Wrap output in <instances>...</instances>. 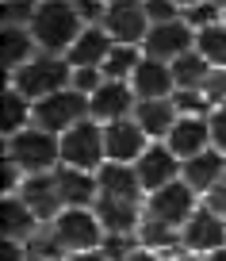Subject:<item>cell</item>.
<instances>
[{"mask_svg": "<svg viewBox=\"0 0 226 261\" xmlns=\"http://www.w3.org/2000/svg\"><path fill=\"white\" fill-rule=\"evenodd\" d=\"M69 77H73V69H69L65 58L39 54V58H31L23 69L8 73V85H12V89H19L35 104V100H46V96H54V92L69 89Z\"/></svg>", "mask_w": 226, "mask_h": 261, "instance_id": "obj_3", "label": "cell"}, {"mask_svg": "<svg viewBox=\"0 0 226 261\" xmlns=\"http://www.w3.org/2000/svg\"><path fill=\"white\" fill-rule=\"evenodd\" d=\"M96 180H100V196L107 200H127V204H138L142 200V180H138V169L134 165H123V162H104L96 169Z\"/></svg>", "mask_w": 226, "mask_h": 261, "instance_id": "obj_18", "label": "cell"}, {"mask_svg": "<svg viewBox=\"0 0 226 261\" xmlns=\"http://www.w3.org/2000/svg\"><path fill=\"white\" fill-rule=\"evenodd\" d=\"M65 261H111L104 250H84V253H69Z\"/></svg>", "mask_w": 226, "mask_h": 261, "instance_id": "obj_39", "label": "cell"}, {"mask_svg": "<svg viewBox=\"0 0 226 261\" xmlns=\"http://www.w3.org/2000/svg\"><path fill=\"white\" fill-rule=\"evenodd\" d=\"M31 39L39 46V54L50 58H65L73 50V42L81 39L84 31V19L77 16L73 0H39V8L31 16Z\"/></svg>", "mask_w": 226, "mask_h": 261, "instance_id": "obj_1", "label": "cell"}, {"mask_svg": "<svg viewBox=\"0 0 226 261\" xmlns=\"http://www.w3.org/2000/svg\"><path fill=\"white\" fill-rule=\"evenodd\" d=\"M180 246H184L188 253H211V250H222L226 246V219H218L215 212H207V207H195L192 219L180 227Z\"/></svg>", "mask_w": 226, "mask_h": 261, "instance_id": "obj_10", "label": "cell"}, {"mask_svg": "<svg viewBox=\"0 0 226 261\" xmlns=\"http://www.w3.org/2000/svg\"><path fill=\"white\" fill-rule=\"evenodd\" d=\"M31 261H42V257H31Z\"/></svg>", "mask_w": 226, "mask_h": 261, "instance_id": "obj_45", "label": "cell"}, {"mask_svg": "<svg viewBox=\"0 0 226 261\" xmlns=\"http://www.w3.org/2000/svg\"><path fill=\"white\" fill-rule=\"evenodd\" d=\"M92 212H96L104 234H134L138 238V227H142V204H127V200H107V196H100Z\"/></svg>", "mask_w": 226, "mask_h": 261, "instance_id": "obj_20", "label": "cell"}, {"mask_svg": "<svg viewBox=\"0 0 226 261\" xmlns=\"http://www.w3.org/2000/svg\"><path fill=\"white\" fill-rule=\"evenodd\" d=\"M207 127H211V146H215L218 154H226V104L222 108H211Z\"/></svg>", "mask_w": 226, "mask_h": 261, "instance_id": "obj_34", "label": "cell"}, {"mask_svg": "<svg viewBox=\"0 0 226 261\" xmlns=\"http://www.w3.org/2000/svg\"><path fill=\"white\" fill-rule=\"evenodd\" d=\"M111 46L115 42H111V35H107L104 27H84L81 39L73 42V50L65 54V62H69V69H100Z\"/></svg>", "mask_w": 226, "mask_h": 261, "instance_id": "obj_22", "label": "cell"}, {"mask_svg": "<svg viewBox=\"0 0 226 261\" xmlns=\"http://www.w3.org/2000/svg\"><path fill=\"white\" fill-rule=\"evenodd\" d=\"M215 4H218V8H222V12H226V0H215Z\"/></svg>", "mask_w": 226, "mask_h": 261, "instance_id": "obj_43", "label": "cell"}, {"mask_svg": "<svg viewBox=\"0 0 226 261\" xmlns=\"http://www.w3.org/2000/svg\"><path fill=\"white\" fill-rule=\"evenodd\" d=\"M0 42H4V46H0V58H4V69H8V73H16L31 58H39V46H35L27 27H4V39Z\"/></svg>", "mask_w": 226, "mask_h": 261, "instance_id": "obj_24", "label": "cell"}, {"mask_svg": "<svg viewBox=\"0 0 226 261\" xmlns=\"http://www.w3.org/2000/svg\"><path fill=\"white\" fill-rule=\"evenodd\" d=\"M138 108V96L134 89H130V81H104L96 92L89 96V115L96 123H115V119H127V115H134Z\"/></svg>", "mask_w": 226, "mask_h": 261, "instance_id": "obj_11", "label": "cell"}, {"mask_svg": "<svg viewBox=\"0 0 226 261\" xmlns=\"http://www.w3.org/2000/svg\"><path fill=\"white\" fill-rule=\"evenodd\" d=\"M142 8H146L150 27H154V23H173V19H180V8L173 4V0H142Z\"/></svg>", "mask_w": 226, "mask_h": 261, "instance_id": "obj_32", "label": "cell"}, {"mask_svg": "<svg viewBox=\"0 0 226 261\" xmlns=\"http://www.w3.org/2000/svg\"><path fill=\"white\" fill-rule=\"evenodd\" d=\"M200 207V196L184 185V180H173V185L157 188V192H146V219L169 223V227H184L192 219V212Z\"/></svg>", "mask_w": 226, "mask_h": 261, "instance_id": "obj_7", "label": "cell"}, {"mask_svg": "<svg viewBox=\"0 0 226 261\" xmlns=\"http://www.w3.org/2000/svg\"><path fill=\"white\" fill-rule=\"evenodd\" d=\"M173 69V81H177V89H203L211 77V65L203 62L200 50H188V54H180L177 62H169Z\"/></svg>", "mask_w": 226, "mask_h": 261, "instance_id": "obj_26", "label": "cell"}, {"mask_svg": "<svg viewBox=\"0 0 226 261\" xmlns=\"http://www.w3.org/2000/svg\"><path fill=\"white\" fill-rule=\"evenodd\" d=\"M142 46H123V42H115L111 50H107V58H104V77L107 81H130L134 77V69L142 65Z\"/></svg>", "mask_w": 226, "mask_h": 261, "instance_id": "obj_27", "label": "cell"}, {"mask_svg": "<svg viewBox=\"0 0 226 261\" xmlns=\"http://www.w3.org/2000/svg\"><path fill=\"white\" fill-rule=\"evenodd\" d=\"M104 4H111V0H104Z\"/></svg>", "mask_w": 226, "mask_h": 261, "instance_id": "obj_46", "label": "cell"}, {"mask_svg": "<svg viewBox=\"0 0 226 261\" xmlns=\"http://www.w3.org/2000/svg\"><path fill=\"white\" fill-rule=\"evenodd\" d=\"M4 261H31V250H27V242L4 238Z\"/></svg>", "mask_w": 226, "mask_h": 261, "instance_id": "obj_37", "label": "cell"}, {"mask_svg": "<svg viewBox=\"0 0 226 261\" xmlns=\"http://www.w3.org/2000/svg\"><path fill=\"white\" fill-rule=\"evenodd\" d=\"M177 119H180V112L173 104V96L169 100H138V108H134V123L146 130L150 142H165Z\"/></svg>", "mask_w": 226, "mask_h": 261, "instance_id": "obj_21", "label": "cell"}, {"mask_svg": "<svg viewBox=\"0 0 226 261\" xmlns=\"http://www.w3.org/2000/svg\"><path fill=\"white\" fill-rule=\"evenodd\" d=\"M222 23H226V12H222Z\"/></svg>", "mask_w": 226, "mask_h": 261, "instance_id": "obj_44", "label": "cell"}, {"mask_svg": "<svg viewBox=\"0 0 226 261\" xmlns=\"http://www.w3.org/2000/svg\"><path fill=\"white\" fill-rule=\"evenodd\" d=\"M180 19H184L192 31H207V27L222 23V8H218L215 0H203V4H192V8L180 12Z\"/></svg>", "mask_w": 226, "mask_h": 261, "instance_id": "obj_30", "label": "cell"}, {"mask_svg": "<svg viewBox=\"0 0 226 261\" xmlns=\"http://www.w3.org/2000/svg\"><path fill=\"white\" fill-rule=\"evenodd\" d=\"M138 242H142L146 250H154V253H165V250H173V246H180V230L169 227V223H157V219H146L142 215Z\"/></svg>", "mask_w": 226, "mask_h": 261, "instance_id": "obj_29", "label": "cell"}, {"mask_svg": "<svg viewBox=\"0 0 226 261\" xmlns=\"http://www.w3.org/2000/svg\"><path fill=\"white\" fill-rule=\"evenodd\" d=\"M180 180H184L195 196H207L215 185L226 180V154H218V150L211 146V150H203V154L188 158V162L180 165Z\"/></svg>", "mask_w": 226, "mask_h": 261, "instance_id": "obj_15", "label": "cell"}, {"mask_svg": "<svg viewBox=\"0 0 226 261\" xmlns=\"http://www.w3.org/2000/svg\"><path fill=\"white\" fill-rule=\"evenodd\" d=\"M200 200H203V207H207V212H215L218 219H226V180H222V185H215L207 196H200Z\"/></svg>", "mask_w": 226, "mask_h": 261, "instance_id": "obj_36", "label": "cell"}, {"mask_svg": "<svg viewBox=\"0 0 226 261\" xmlns=\"http://www.w3.org/2000/svg\"><path fill=\"white\" fill-rule=\"evenodd\" d=\"M0 227H4V238H16V242H31V234H39V215L19 200V196H4L0 204Z\"/></svg>", "mask_w": 226, "mask_h": 261, "instance_id": "obj_23", "label": "cell"}, {"mask_svg": "<svg viewBox=\"0 0 226 261\" xmlns=\"http://www.w3.org/2000/svg\"><path fill=\"white\" fill-rule=\"evenodd\" d=\"M195 50V31L184 19H173V23H154L150 35L142 39V54L157 58V62H177L180 54Z\"/></svg>", "mask_w": 226, "mask_h": 261, "instance_id": "obj_9", "label": "cell"}, {"mask_svg": "<svg viewBox=\"0 0 226 261\" xmlns=\"http://www.w3.org/2000/svg\"><path fill=\"white\" fill-rule=\"evenodd\" d=\"M35 127V104L23 96L19 89H4V139H12V135H19V130Z\"/></svg>", "mask_w": 226, "mask_h": 261, "instance_id": "obj_25", "label": "cell"}, {"mask_svg": "<svg viewBox=\"0 0 226 261\" xmlns=\"http://www.w3.org/2000/svg\"><path fill=\"white\" fill-rule=\"evenodd\" d=\"M173 261H203L200 253H180V257H173Z\"/></svg>", "mask_w": 226, "mask_h": 261, "instance_id": "obj_42", "label": "cell"}, {"mask_svg": "<svg viewBox=\"0 0 226 261\" xmlns=\"http://www.w3.org/2000/svg\"><path fill=\"white\" fill-rule=\"evenodd\" d=\"M104 162H107L104 123L84 119V123H77V127H69V130L62 135V165H69V169H84V173H96Z\"/></svg>", "mask_w": 226, "mask_h": 261, "instance_id": "obj_4", "label": "cell"}, {"mask_svg": "<svg viewBox=\"0 0 226 261\" xmlns=\"http://www.w3.org/2000/svg\"><path fill=\"white\" fill-rule=\"evenodd\" d=\"M130 89H134L138 100H169L177 92V81H173L169 62H157V58H142V65L130 77Z\"/></svg>", "mask_w": 226, "mask_h": 261, "instance_id": "obj_19", "label": "cell"}, {"mask_svg": "<svg viewBox=\"0 0 226 261\" xmlns=\"http://www.w3.org/2000/svg\"><path fill=\"white\" fill-rule=\"evenodd\" d=\"M92 119L89 115V96L77 89H62L54 92V96L46 100H35V127L50 130V135H58L62 139L69 127H77V123Z\"/></svg>", "mask_w": 226, "mask_h": 261, "instance_id": "obj_5", "label": "cell"}, {"mask_svg": "<svg viewBox=\"0 0 226 261\" xmlns=\"http://www.w3.org/2000/svg\"><path fill=\"white\" fill-rule=\"evenodd\" d=\"M104 81H107V77H104V69H73L69 89H77V92H84V96H92V92H96Z\"/></svg>", "mask_w": 226, "mask_h": 261, "instance_id": "obj_33", "label": "cell"}, {"mask_svg": "<svg viewBox=\"0 0 226 261\" xmlns=\"http://www.w3.org/2000/svg\"><path fill=\"white\" fill-rule=\"evenodd\" d=\"M180 165H184V162H180L165 142H150L146 154L134 162V169H138V180H142L146 192H157V188L180 180Z\"/></svg>", "mask_w": 226, "mask_h": 261, "instance_id": "obj_13", "label": "cell"}, {"mask_svg": "<svg viewBox=\"0 0 226 261\" xmlns=\"http://www.w3.org/2000/svg\"><path fill=\"white\" fill-rule=\"evenodd\" d=\"M50 230L58 234V242H62L65 253L100 250V246H104V238H107L92 207H65V212L50 223Z\"/></svg>", "mask_w": 226, "mask_h": 261, "instance_id": "obj_6", "label": "cell"}, {"mask_svg": "<svg viewBox=\"0 0 226 261\" xmlns=\"http://www.w3.org/2000/svg\"><path fill=\"white\" fill-rule=\"evenodd\" d=\"M4 158H12L27 177L31 173H54L62 165V139L42 127H27L12 139H4Z\"/></svg>", "mask_w": 226, "mask_h": 261, "instance_id": "obj_2", "label": "cell"}, {"mask_svg": "<svg viewBox=\"0 0 226 261\" xmlns=\"http://www.w3.org/2000/svg\"><path fill=\"white\" fill-rule=\"evenodd\" d=\"M165 146H169L173 154L180 158V162H188V158H195V154H203V150H211L207 115H180V119L173 123L169 139H165Z\"/></svg>", "mask_w": 226, "mask_h": 261, "instance_id": "obj_16", "label": "cell"}, {"mask_svg": "<svg viewBox=\"0 0 226 261\" xmlns=\"http://www.w3.org/2000/svg\"><path fill=\"white\" fill-rule=\"evenodd\" d=\"M173 104L180 115H211V104L203 96V89H177L173 92Z\"/></svg>", "mask_w": 226, "mask_h": 261, "instance_id": "obj_31", "label": "cell"}, {"mask_svg": "<svg viewBox=\"0 0 226 261\" xmlns=\"http://www.w3.org/2000/svg\"><path fill=\"white\" fill-rule=\"evenodd\" d=\"M203 96H207L211 108H222L226 104V69H211L207 85H203Z\"/></svg>", "mask_w": 226, "mask_h": 261, "instance_id": "obj_35", "label": "cell"}, {"mask_svg": "<svg viewBox=\"0 0 226 261\" xmlns=\"http://www.w3.org/2000/svg\"><path fill=\"white\" fill-rule=\"evenodd\" d=\"M195 50L211 69H226V23H215L207 31H195Z\"/></svg>", "mask_w": 226, "mask_h": 261, "instance_id": "obj_28", "label": "cell"}, {"mask_svg": "<svg viewBox=\"0 0 226 261\" xmlns=\"http://www.w3.org/2000/svg\"><path fill=\"white\" fill-rule=\"evenodd\" d=\"M100 27L111 35V42H123V46H142V39L150 35V19H146L142 0H111Z\"/></svg>", "mask_w": 226, "mask_h": 261, "instance_id": "obj_8", "label": "cell"}, {"mask_svg": "<svg viewBox=\"0 0 226 261\" xmlns=\"http://www.w3.org/2000/svg\"><path fill=\"white\" fill-rule=\"evenodd\" d=\"M150 139H146V130L134 123V115L127 119H115L104 127V150H107V162H123V165H134L138 158L146 154Z\"/></svg>", "mask_w": 226, "mask_h": 261, "instance_id": "obj_12", "label": "cell"}, {"mask_svg": "<svg viewBox=\"0 0 226 261\" xmlns=\"http://www.w3.org/2000/svg\"><path fill=\"white\" fill-rule=\"evenodd\" d=\"M19 200H23L27 207H31L35 215H39V223H54L58 215L65 212L62 207V196H58V180L54 173H31V177L19 185Z\"/></svg>", "mask_w": 226, "mask_h": 261, "instance_id": "obj_14", "label": "cell"}, {"mask_svg": "<svg viewBox=\"0 0 226 261\" xmlns=\"http://www.w3.org/2000/svg\"><path fill=\"white\" fill-rule=\"evenodd\" d=\"M173 4H177V8L184 12V8H192V4H203V0H173Z\"/></svg>", "mask_w": 226, "mask_h": 261, "instance_id": "obj_41", "label": "cell"}, {"mask_svg": "<svg viewBox=\"0 0 226 261\" xmlns=\"http://www.w3.org/2000/svg\"><path fill=\"white\" fill-rule=\"evenodd\" d=\"M123 261H161V253H154V250H146V246L138 242L134 250H130L127 257H123Z\"/></svg>", "mask_w": 226, "mask_h": 261, "instance_id": "obj_38", "label": "cell"}, {"mask_svg": "<svg viewBox=\"0 0 226 261\" xmlns=\"http://www.w3.org/2000/svg\"><path fill=\"white\" fill-rule=\"evenodd\" d=\"M54 180H58L62 207H96V200H100V180H96V173L58 165V169H54Z\"/></svg>", "mask_w": 226, "mask_h": 261, "instance_id": "obj_17", "label": "cell"}, {"mask_svg": "<svg viewBox=\"0 0 226 261\" xmlns=\"http://www.w3.org/2000/svg\"><path fill=\"white\" fill-rule=\"evenodd\" d=\"M203 261H226V246H222V250H211V253H203Z\"/></svg>", "mask_w": 226, "mask_h": 261, "instance_id": "obj_40", "label": "cell"}]
</instances>
